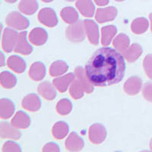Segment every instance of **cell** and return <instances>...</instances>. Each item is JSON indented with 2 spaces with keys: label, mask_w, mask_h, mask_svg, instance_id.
<instances>
[{
  "label": "cell",
  "mask_w": 152,
  "mask_h": 152,
  "mask_svg": "<svg viewBox=\"0 0 152 152\" xmlns=\"http://www.w3.org/2000/svg\"><path fill=\"white\" fill-rule=\"evenodd\" d=\"M66 1H67V2H74L75 0H66Z\"/></svg>",
  "instance_id": "f6af8a7d"
},
{
  "label": "cell",
  "mask_w": 152,
  "mask_h": 152,
  "mask_svg": "<svg viewBox=\"0 0 152 152\" xmlns=\"http://www.w3.org/2000/svg\"><path fill=\"white\" fill-rule=\"evenodd\" d=\"M2 151H17L21 152V147L17 143L13 142H6L2 147Z\"/></svg>",
  "instance_id": "d590c367"
},
{
  "label": "cell",
  "mask_w": 152,
  "mask_h": 152,
  "mask_svg": "<svg viewBox=\"0 0 152 152\" xmlns=\"http://www.w3.org/2000/svg\"><path fill=\"white\" fill-rule=\"evenodd\" d=\"M150 148H151V151H152V138H151V142H150Z\"/></svg>",
  "instance_id": "7bdbcfd3"
},
{
  "label": "cell",
  "mask_w": 152,
  "mask_h": 152,
  "mask_svg": "<svg viewBox=\"0 0 152 152\" xmlns=\"http://www.w3.org/2000/svg\"><path fill=\"white\" fill-rule=\"evenodd\" d=\"M41 1H43V2H53V0H41Z\"/></svg>",
  "instance_id": "b9f144b4"
},
{
  "label": "cell",
  "mask_w": 152,
  "mask_h": 152,
  "mask_svg": "<svg viewBox=\"0 0 152 152\" xmlns=\"http://www.w3.org/2000/svg\"><path fill=\"white\" fill-rule=\"evenodd\" d=\"M142 94L145 99L152 103V82H147L142 88Z\"/></svg>",
  "instance_id": "e575fe53"
},
{
  "label": "cell",
  "mask_w": 152,
  "mask_h": 152,
  "mask_svg": "<svg viewBox=\"0 0 152 152\" xmlns=\"http://www.w3.org/2000/svg\"><path fill=\"white\" fill-rule=\"evenodd\" d=\"M75 79V73L73 74L72 72H69L65 75L55 78L53 81V83L56 88H57V90L61 93H63L67 91L69 86L72 83Z\"/></svg>",
  "instance_id": "9a60e30c"
},
{
  "label": "cell",
  "mask_w": 152,
  "mask_h": 152,
  "mask_svg": "<svg viewBox=\"0 0 152 152\" xmlns=\"http://www.w3.org/2000/svg\"><path fill=\"white\" fill-rule=\"evenodd\" d=\"M72 110V104L68 99H62L57 103L56 111L59 115H62V116L68 115L71 113Z\"/></svg>",
  "instance_id": "d6a6232c"
},
{
  "label": "cell",
  "mask_w": 152,
  "mask_h": 152,
  "mask_svg": "<svg viewBox=\"0 0 152 152\" xmlns=\"http://www.w3.org/2000/svg\"><path fill=\"white\" fill-rule=\"evenodd\" d=\"M85 146L83 138L78 135L75 132H72L66 141V147L70 151H79Z\"/></svg>",
  "instance_id": "8fae6325"
},
{
  "label": "cell",
  "mask_w": 152,
  "mask_h": 152,
  "mask_svg": "<svg viewBox=\"0 0 152 152\" xmlns=\"http://www.w3.org/2000/svg\"><path fill=\"white\" fill-rule=\"evenodd\" d=\"M116 2H123V1H125V0H115Z\"/></svg>",
  "instance_id": "ee69618b"
},
{
  "label": "cell",
  "mask_w": 152,
  "mask_h": 152,
  "mask_svg": "<svg viewBox=\"0 0 152 152\" xmlns=\"http://www.w3.org/2000/svg\"><path fill=\"white\" fill-rule=\"evenodd\" d=\"M39 5L37 0H21L18 5V9L23 14L32 15L37 11Z\"/></svg>",
  "instance_id": "603a6c76"
},
{
  "label": "cell",
  "mask_w": 152,
  "mask_h": 152,
  "mask_svg": "<svg viewBox=\"0 0 152 152\" xmlns=\"http://www.w3.org/2000/svg\"><path fill=\"white\" fill-rule=\"evenodd\" d=\"M129 37L124 34H119V35H117L113 42V45L116 48V50L123 53L129 47Z\"/></svg>",
  "instance_id": "484cf974"
},
{
  "label": "cell",
  "mask_w": 152,
  "mask_h": 152,
  "mask_svg": "<svg viewBox=\"0 0 152 152\" xmlns=\"http://www.w3.org/2000/svg\"><path fill=\"white\" fill-rule=\"evenodd\" d=\"M75 5L80 13L85 17L91 18L94 15L95 6L92 0H78Z\"/></svg>",
  "instance_id": "d6986e66"
},
{
  "label": "cell",
  "mask_w": 152,
  "mask_h": 152,
  "mask_svg": "<svg viewBox=\"0 0 152 152\" xmlns=\"http://www.w3.org/2000/svg\"><path fill=\"white\" fill-rule=\"evenodd\" d=\"M149 18H150V21H151V31L152 32V12L151 13H150V15H149Z\"/></svg>",
  "instance_id": "ab89813d"
},
{
  "label": "cell",
  "mask_w": 152,
  "mask_h": 152,
  "mask_svg": "<svg viewBox=\"0 0 152 152\" xmlns=\"http://www.w3.org/2000/svg\"><path fill=\"white\" fill-rule=\"evenodd\" d=\"M117 28L114 25H107L101 29V43L103 46H108L111 43V40L116 35Z\"/></svg>",
  "instance_id": "4316f807"
},
{
  "label": "cell",
  "mask_w": 152,
  "mask_h": 152,
  "mask_svg": "<svg viewBox=\"0 0 152 152\" xmlns=\"http://www.w3.org/2000/svg\"><path fill=\"white\" fill-rule=\"evenodd\" d=\"M38 93L40 96L47 100H53L56 97V91L55 88L49 81H44L38 85Z\"/></svg>",
  "instance_id": "ac0fdd59"
},
{
  "label": "cell",
  "mask_w": 152,
  "mask_h": 152,
  "mask_svg": "<svg viewBox=\"0 0 152 152\" xmlns=\"http://www.w3.org/2000/svg\"><path fill=\"white\" fill-rule=\"evenodd\" d=\"M5 23L10 28L21 31L29 27V20L26 17L18 13V12H12L8 15L5 19Z\"/></svg>",
  "instance_id": "3957f363"
},
{
  "label": "cell",
  "mask_w": 152,
  "mask_h": 152,
  "mask_svg": "<svg viewBox=\"0 0 152 152\" xmlns=\"http://www.w3.org/2000/svg\"><path fill=\"white\" fill-rule=\"evenodd\" d=\"M15 105L10 100L2 98L0 100V117L3 119H9L15 113Z\"/></svg>",
  "instance_id": "7402d4cb"
},
{
  "label": "cell",
  "mask_w": 152,
  "mask_h": 152,
  "mask_svg": "<svg viewBox=\"0 0 152 152\" xmlns=\"http://www.w3.org/2000/svg\"><path fill=\"white\" fill-rule=\"evenodd\" d=\"M95 3L100 6H104L109 3V0H94Z\"/></svg>",
  "instance_id": "74e56055"
},
{
  "label": "cell",
  "mask_w": 152,
  "mask_h": 152,
  "mask_svg": "<svg viewBox=\"0 0 152 152\" xmlns=\"http://www.w3.org/2000/svg\"><path fill=\"white\" fill-rule=\"evenodd\" d=\"M84 24H85L86 34L90 43L93 45H98L100 34H99L98 25L97 23L92 20L87 19L84 21Z\"/></svg>",
  "instance_id": "52a82bcc"
},
{
  "label": "cell",
  "mask_w": 152,
  "mask_h": 152,
  "mask_svg": "<svg viewBox=\"0 0 152 152\" xmlns=\"http://www.w3.org/2000/svg\"><path fill=\"white\" fill-rule=\"evenodd\" d=\"M75 78L80 81V83L83 86L85 93L91 94L94 91V85L91 82L90 80L88 79L85 69H84L83 67L78 66L75 69Z\"/></svg>",
  "instance_id": "2e32d148"
},
{
  "label": "cell",
  "mask_w": 152,
  "mask_h": 152,
  "mask_svg": "<svg viewBox=\"0 0 152 152\" xmlns=\"http://www.w3.org/2000/svg\"><path fill=\"white\" fill-rule=\"evenodd\" d=\"M117 9L113 6L104 8V9H97L96 12V20L99 23H105L107 21H113L117 15Z\"/></svg>",
  "instance_id": "30bf717a"
},
{
  "label": "cell",
  "mask_w": 152,
  "mask_h": 152,
  "mask_svg": "<svg viewBox=\"0 0 152 152\" xmlns=\"http://www.w3.org/2000/svg\"><path fill=\"white\" fill-rule=\"evenodd\" d=\"M11 124L17 129H27L31 125V118L26 113L18 111L12 118Z\"/></svg>",
  "instance_id": "ffe728a7"
},
{
  "label": "cell",
  "mask_w": 152,
  "mask_h": 152,
  "mask_svg": "<svg viewBox=\"0 0 152 152\" xmlns=\"http://www.w3.org/2000/svg\"><path fill=\"white\" fill-rule=\"evenodd\" d=\"M149 27V22L147 19L144 17L137 18L132 21L131 29L133 33L136 34H142L146 32Z\"/></svg>",
  "instance_id": "d4e9b609"
},
{
  "label": "cell",
  "mask_w": 152,
  "mask_h": 152,
  "mask_svg": "<svg viewBox=\"0 0 152 152\" xmlns=\"http://www.w3.org/2000/svg\"><path fill=\"white\" fill-rule=\"evenodd\" d=\"M46 75V66L41 62H35L31 65L29 70L30 78L33 81H41Z\"/></svg>",
  "instance_id": "e0dca14e"
},
{
  "label": "cell",
  "mask_w": 152,
  "mask_h": 152,
  "mask_svg": "<svg viewBox=\"0 0 152 152\" xmlns=\"http://www.w3.org/2000/svg\"><path fill=\"white\" fill-rule=\"evenodd\" d=\"M124 56L116 50L102 47L94 53L85 65L88 79L94 86H110L119 83L126 72Z\"/></svg>",
  "instance_id": "6da1fadb"
},
{
  "label": "cell",
  "mask_w": 152,
  "mask_h": 152,
  "mask_svg": "<svg viewBox=\"0 0 152 152\" xmlns=\"http://www.w3.org/2000/svg\"><path fill=\"white\" fill-rule=\"evenodd\" d=\"M107 137L106 128L100 123H95L89 128V139L94 144L98 145L104 142Z\"/></svg>",
  "instance_id": "8992f818"
},
{
  "label": "cell",
  "mask_w": 152,
  "mask_h": 152,
  "mask_svg": "<svg viewBox=\"0 0 152 152\" xmlns=\"http://www.w3.org/2000/svg\"><path fill=\"white\" fill-rule=\"evenodd\" d=\"M18 34L13 28H6L2 33V47L5 52L11 53L15 50Z\"/></svg>",
  "instance_id": "277c9868"
},
{
  "label": "cell",
  "mask_w": 152,
  "mask_h": 152,
  "mask_svg": "<svg viewBox=\"0 0 152 152\" xmlns=\"http://www.w3.org/2000/svg\"><path fill=\"white\" fill-rule=\"evenodd\" d=\"M42 151L44 152H59L60 151V149H59V147L58 146V145L53 143V142H50V143H47V145H45L43 146Z\"/></svg>",
  "instance_id": "8d00e7d4"
},
{
  "label": "cell",
  "mask_w": 152,
  "mask_h": 152,
  "mask_svg": "<svg viewBox=\"0 0 152 152\" xmlns=\"http://www.w3.org/2000/svg\"><path fill=\"white\" fill-rule=\"evenodd\" d=\"M143 67L149 78L152 79V54H148L143 60Z\"/></svg>",
  "instance_id": "836d02e7"
},
{
  "label": "cell",
  "mask_w": 152,
  "mask_h": 152,
  "mask_svg": "<svg viewBox=\"0 0 152 152\" xmlns=\"http://www.w3.org/2000/svg\"><path fill=\"white\" fill-rule=\"evenodd\" d=\"M27 34L28 33L26 31L18 34L17 43L14 50L15 53H18L22 55H29L33 51V47L28 43Z\"/></svg>",
  "instance_id": "ba28073f"
},
{
  "label": "cell",
  "mask_w": 152,
  "mask_h": 152,
  "mask_svg": "<svg viewBox=\"0 0 152 152\" xmlns=\"http://www.w3.org/2000/svg\"><path fill=\"white\" fill-rule=\"evenodd\" d=\"M48 39V34L45 29L41 28H36L29 34V40L35 46H42Z\"/></svg>",
  "instance_id": "5bb4252c"
},
{
  "label": "cell",
  "mask_w": 152,
  "mask_h": 152,
  "mask_svg": "<svg viewBox=\"0 0 152 152\" xmlns=\"http://www.w3.org/2000/svg\"><path fill=\"white\" fill-rule=\"evenodd\" d=\"M142 47L138 43H134L123 53V56L128 62H134L142 56Z\"/></svg>",
  "instance_id": "cb8c5ba5"
},
{
  "label": "cell",
  "mask_w": 152,
  "mask_h": 152,
  "mask_svg": "<svg viewBox=\"0 0 152 152\" xmlns=\"http://www.w3.org/2000/svg\"><path fill=\"white\" fill-rule=\"evenodd\" d=\"M85 92V89L82 85L80 83V81L77 78L75 79L69 88V94L71 95V97L75 100H78L83 97Z\"/></svg>",
  "instance_id": "1f68e13d"
},
{
  "label": "cell",
  "mask_w": 152,
  "mask_h": 152,
  "mask_svg": "<svg viewBox=\"0 0 152 152\" xmlns=\"http://www.w3.org/2000/svg\"><path fill=\"white\" fill-rule=\"evenodd\" d=\"M142 86V80L138 76H132L126 80L123 89L127 94L130 96L138 94L140 92Z\"/></svg>",
  "instance_id": "9c48e42d"
},
{
  "label": "cell",
  "mask_w": 152,
  "mask_h": 152,
  "mask_svg": "<svg viewBox=\"0 0 152 152\" xmlns=\"http://www.w3.org/2000/svg\"><path fill=\"white\" fill-rule=\"evenodd\" d=\"M1 56H2V62H1V66H3L5 65L4 63V60H5V57H4V55L2 53H1Z\"/></svg>",
  "instance_id": "f35d334b"
},
{
  "label": "cell",
  "mask_w": 152,
  "mask_h": 152,
  "mask_svg": "<svg viewBox=\"0 0 152 152\" xmlns=\"http://www.w3.org/2000/svg\"><path fill=\"white\" fill-rule=\"evenodd\" d=\"M61 18L67 24H73L78 20V13L73 7H65L60 12Z\"/></svg>",
  "instance_id": "f1b7e54d"
},
{
  "label": "cell",
  "mask_w": 152,
  "mask_h": 152,
  "mask_svg": "<svg viewBox=\"0 0 152 152\" xmlns=\"http://www.w3.org/2000/svg\"><path fill=\"white\" fill-rule=\"evenodd\" d=\"M38 20L41 24L49 28H53L58 24V18L55 11L51 8H44L38 13Z\"/></svg>",
  "instance_id": "5b68a950"
},
{
  "label": "cell",
  "mask_w": 152,
  "mask_h": 152,
  "mask_svg": "<svg viewBox=\"0 0 152 152\" xmlns=\"http://www.w3.org/2000/svg\"><path fill=\"white\" fill-rule=\"evenodd\" d=\"M23 108L31 112L39 110L41 107V100L39 96L35 94H30L23 98L21 103Z\"/></svg>",
  "instance_id": "7c38bea8"
},
{
  "label": "cell",
  "mask_w": 152,
  "mask_h": 152,
  "mask_svg": "<svg viewBox=\"0 0 152 152\" xmlns=\"http://www.w3.org/2000/svg\"><path fill=\"white\" fill-rule=\"evenodd\" d=\"M69 66L66 62L62 60H57L53 62L50 68V75L53 77L59 76L67 72Z\"/></svg>",
  "instance_id": "4dcf8cb0"
},
{
  "label": "cell",
  "mask_w": 152,
  "mask_h": 152,
  "mask_svg": "<svg viewBox=\"0 0 152 152\" xmlns=\"http://www.w3.org/2000/svg\"><path fill=\"white\" fill-rule=\"evenodd\" d=\"M0 135L2 138H11L18 140L21 137V132L9 123H2L0 126Z\"/></svg>",
  "instance_id": "4fadbf2b"
},
{
  "label": "cell",
  "mask_w": 152,
  "mask_h": 152,
  "mask_svg": "<svg viewBox=\"0 0 152 152\" xmlns=\"http://www.w3.org/2000/svg\"><path fill=\"white\" fill-rule=\"evenodd\" d=\"M69 131L68 123L63 121L57 122L52 129L53 135L56 139H62L67 135Z\"/></svg>",
  "instance_id": "83f0119b"
},
{
  "label": "cell",
  "mask_w": 152,
  "mask_h": 152,
  "mask_svg": "<svg viewBox=\"0 0 152 152\" xmlns=\"http://www.w3.org/2000/svg\"><path fill=\"white\" fill-rule=\"evenodd\" d=\"M5 2H8V3H10V4H13L15 2H16L18 0H5Z\"/></svg>",
  "instance_id": "60d3db41"
},
{
  "label": "cell",
  "mask_w": 152,
  "mask_h": 152,
  "mask_svg": "<svg viewBox=\"0 0 152 152\" xmlns=\"http://www.w3.org/2000/svg\"><path fill=\"white\" fill-rule=\"evenodd\" d=\"M0 82L1 85L5 89H10L14 88L17 84V78L15 75L10 72L4 71L0 75Z\"/></svg>",
  "instance_id": "f546056e"
},
{
  "label": "cell",
  "mask_w": 152,
  "mask_h": 152,
  "mask_svg": "<svg viewBox=\"0 0 152 152\" xmlns=\"http://www.w3.org/2000/svg\"><path fill=\"white\" fill-rule=\"evenodd\" d=\"M7 65L9 69L18 74L24 72L27 67L25 61L18 56H12L9 57L7 61Z\"/></svg>",
  "instance_id": "44dd1931"
},
{
  "label": "cell",
  "mask_w": 152,
  "mask_h": 152,
  "mask_svg": "<svg viewBox=\"0 0 152 152\" xmlns=\"http://www.w3.org/2000/svg\"><path fill=\"white\" fill-rule=\"evenodd\" d=\"M85 31L84 21L78 20L71 24L66 31V36L69 40L75 43H81L85 38Z\"/></svg>",
  "instance_id": "7a4b0ae2"
}]
</instances>
